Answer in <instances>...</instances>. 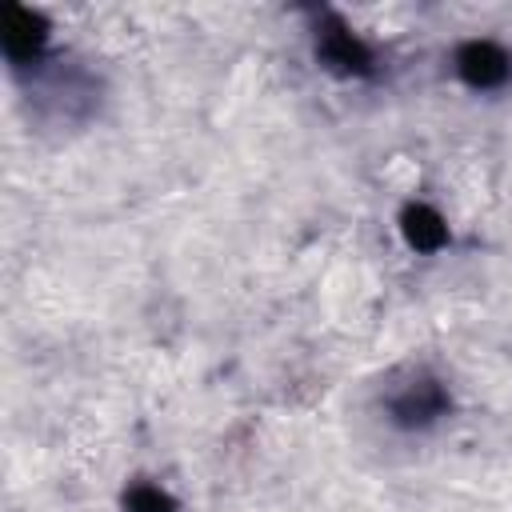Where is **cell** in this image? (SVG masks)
<instances>
[{"label": "cell", "mask_w": 512, "mask_h": 512, "mask_svg": "<svg viewBox=\"0 0 512 512\" xmlns=\"http://www.w3.org/2000/svg\"><path fill=\"white\" fill-rule=\"evenodd\" d=\"M40 44H44V24H40V16H32L28 8H12V12H8V28H4V48H8V56L24 60V56H32Z\"/></svg>", "instance_id": "277c9868"}, {"label": "cell", "mask_w": 512, "mask_h": 512, "mask_svg": "<svg viewBox=\"0 0 512 512\" xmlns=\"http://www.w3.org/2000/svg\"><path fill=\"white\" fill-rule=\"evenodd\" d=\"M444 408H448V396H444V388H440L436 380H428V376H412L408 384H400V388L388 396V412H392V420L404 424V428H424V424H432Z\"/></svg>", "instance_id": "6da1fadb"}, {"label": "cell", "mask_w": 512, "mask_h": 512, "mask_svg": "<svg viewBox=\"0 0 512 512\" xmlns=\"http://www.w3.org/2000/svg\"><path fill=\"white\" fill-rule=\"evenodd\" d=\"M316 52H320V60H324L328 68H336V72H368V52H364V44H360L348 28H340V24L320 28Z\"/></svg>", "instance_id": "3957f363"}, {"label": "cell", "mask_w": 512, "mask_h": 512, "mask_svg": "<svg viewBox=\"0 0 512 512\" xmlns=\"http://www.w3.org/2000/svg\"><path fill=\"white\" fill-rule=\"evenodd\" d=\"M404 236H408V244H412V248L432 252V248H440V244L448 240V228H444V220H440L432 208L416 204V208H408V212H404Z\"/></svg>", "instance_id": "5b68a950"}, {"label": "cell", "mask_w": 512, "mask_h": 512, "mask_svg": "<svg viewBox=\"0 0 512 512\" xmlns=\"http://www.w3.org/2000/svg\"><path fill=\"white\" fill-rule=\"evenodd\" d=\"M128 512H172V500L156 484H136L128 492Z\"/></svg>", "instance_id": "8992f818"}, {"label": "cell", "mask_w": 512, "mask_h": 512, "mask_svg": "<svg viewBox=\"0 0 512 512\" xmlns=\"http://www.w3.org/2000/svg\"><path fill=\"white\" fill-rule=\"evenodd\" d=\"M456 68L472 88H500L512 76V60L504 48L488 44V40H472L456 52Z\"/></svg>", "instance_id": "7a4b0ae2"}]
</instances>
